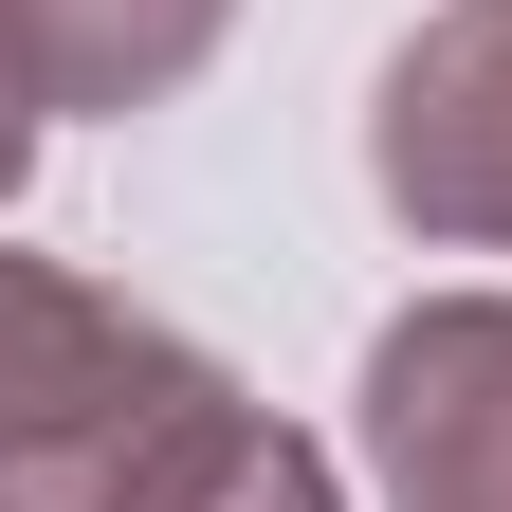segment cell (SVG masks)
<instances>
[{
    "instance_id": "3957f363",
    "label": "cell",
    "mask_w": 512,
    "mask_h": 512,
    "mask_svg": "<svg viewBox=\"0 0 512 512\" xmlns=\"http://www.w3.org/2000/svg\"><path fill=\"white\" fill-rule=\"evenodd\" d=\"M202 37H220V0H0L19 92H165Z\"/></svg>"
},
{
    "instance_id": "7a4b0ae2",
    "label": "cell",
    "mask_w": 512,
    "mask_h": 512,
    "mask_svg": "<svg viewBox=\"0 0 512 512\" xmlns=\"http://www.w3.org/2000/svg\"><path fill=\"white\" fill-rule=\"evenodd\" d=\"M384 476L403 512H512V311H421L384 330Z\"/></svg>"
},
{
    "instance_id": "6da1fadb",
    "label": "cell",
    "mask_w": 512,
    "mask_h": 512,
    "mask_svg": "<svg viewBox=\"0 0 512 512\" xmlns=\"http://www.w3.org/2000/svg\"><path fill=\"white\" fill-rule=\"evenodd\" d=\"M384 183L439 238H512V0H458L384 74Z\"/></svg>"
},
{
    "instance_id": "277c9868",
    "label": "cell",
    "mask_w": 512,
    "mask_h": 512,
    "mask_svg": "<svg viewBox=\"0 0 512 512\" xmlns=\"http://www.w3.org/2000/svg\"><path fill=\"white\" fill-rule=\"evenodd\" d=\"M183 512H330V494H311V476L275 458V439H238V458H220L202 494H183Z\"/></svg>"
},
{
    "instance_id": "5b68a950",
    "label": "cell",
    "mask_w": 512,
    "mask_h": 512,
    "mask_svg": "<svg viewBox=\"0 0 512 512\" xmlns=\"http://www.w3.org/2000/svg\"><path fill=\"white\" fill-rule=\"evenodd\" d=\"M0 165H19V55H0Z\"/></svg>"
}]
</instances>
